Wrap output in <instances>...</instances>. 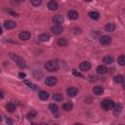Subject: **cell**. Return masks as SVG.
Instances as JSON below:
<instances>
[{
  "mask_svg": "<svg viewBox=\"0 0 125 125\" xmlns=\"http://www.w3.org/2000/svg\"><path fill=\"white\" fill-rule=\"evenodd\" d=\"M36 115H37V111H36V110H34V109H31V110L27 113V115H26V116H27V118H28V119H30V118L35 117Z\"/></svg>",
  "mask_w": 125,
  "mask_h": 125,
  "instance_id": "obj_29",
  "label": "cell"
},
{
  "mask_svg": "<svg viewBox=\"0 0 125 125\" xmlns=\"http://www.w3.org/2000/svg\"><path fill=\"white\" fill-rule=\"evenodd\" d=\"M16 25H17V23L13 21H4V27L6 29H12V28L16 27Z\"/></svg>",
  "mask_w": 125,
  "mask_h": 125,
  "instance_id": "obj_10",
  "label": "cell"
},
{
  "mask_svg": "<svg viewBox=\"0 0 125 125\" xmlns=\"http://www.w3.org/2000/svg\"><path fill=\"white\" fill-rule=\"evenodd\" d=\"M38 39L39 41H42V42H47L49 39H50V35L48 33H42L38 36Z\"/></svg>",
  "mask_w": 125,
  "mask_h": 125,
  "instance_id": "obj_16",
  "label": "cell"
},
{
  "mask_svg": "<svg viewBox=\"0 0 125 125\" xmlns=\"http://www.w3.org/2000/svg\"><path fill=\"white\" fill-rule=\"evenodd\" d=\"M112 108H113V114L116 116V115H118V114L121 112V110H122V105H121L120 104H114Z\"/></svg>",
  "mask_w": 125,
  "mask_h": 125,
  "instance_id": "obj_14",
  "label": "cell"
},
{
  "mask_svg": "<svg viewBox=\"0 0 125 125\" xmlns=\"http://www.w3.org/2000/svg\"><path fill=\"white\" fill-rule=\"evenodd\" d=\"M1 119H2V116H1V115H0V121H1Z\"/></svg>",
  "mask_w": 125,
  "mask_h": 125,
  "instance_id": "obj_40",
  "label": "cell"
},
{
  "mask_svg": "<svg viewBox=\"0 0 125 125\" xmlns=\"http://www.w3.org/2000/svg\"><path fill=\"white\" fill-rule=\"evenodd\" d=\"M53 99H54L55 101H57V102H61V101H62L63 97H62V94H60V93H57V94H54V96H53Z\"/></svg>",
  "mask_w": 125,
  "mask_h": 125,
  "instance_id": "obj_27",
  "label": "cell"
},
{
  "mask_svg": "<svg viewBox=\"0 0 125 125\" xmlns=\"http://www.w3.org/2000/svg\"><path fill=\"white\" fill-rule=\"evenodd\" d=\"M89 17L92 19V20H94V21H97V20H99L100 19V14L98 13V12H90L89 13Z\"/></svg>",
  "mask_w": 125,
  "mask_h": 125,
  "instance_id": "obj_21",
  "label": "cell"
},
{
  "mask_svg": "<svg viewBox=\"0 0 125 125\" xmlns=\"http://www.w3.org/2000/svg\"><path fill=\"white\" fill-rule=\"evenodd\" d=\"M38 97H39V99H41V100H47L48 98H49V93L48 92H46V91H40L39 93H38Z\"/></svg>",
  "mask_w": 125,
  "mask_h": 125,
  "instance_id": "obj_18",
  "label": "cell"
},
{
  "mask_svg": "<svg viewBox=\"0 0 125 125\" xmlns=\"http://www.w3.org/2000/svg\"><path fill=\"white\" fill-rule=\"evenodd\" d=\"M89 80H90L91 82H95V81H97V76L90 75V76H89Z\"/></svg>",
  "mask_w": 125,
  "mask_h": 125,
  "instance_id": "obj_33",
  "label": "cell"
},
{
  "mask_svg": "<svg viewBox=\"0 0 125 125\" xmlns=\"http://www.w3.org/2000/svg\"><path fill=\"white\" fill-rule=\"evenodd\" d=\"M6 122H7V123H10V124H12V123H13V122H12V120H10V119H7V120H6Z\"/></svg>",
  "mask_w": 125,
  "mask_h": 125,
  "instance_id": "obj_36",
  "label": "cell"
},
{
  "mask_svg": "<svg viewBox=\"0 0 125 125\" xmlns=\"http://www.w3.org/2000/svg\"><path fill=\"white\" fill-rule=\"evenodd\" d=\"M51 31L55 34V35H59V34H61L62 31H63V28L60 25V24H56V25H54V26H52V28H51Z\"/></svg>",
  "mask_w": 125,
  "mask_h": 125,
  "instance_id": "obj_5",
  "label": "cell"
},
{
  "mask_svg": "<svg viewBox=\"0 0 125 125\" xmlns=\"http://www.w3.org/2000/svg\"><path fill=\"white\" fill-rule=\"evenodd\" d=\"M84 1H86V2H90V1H92V0H84Z\"/></svg>",
  "mask_w": 125,
  "mask_h": 125,
  "instance_id": "obj_39",
  "label": "cell"
},
{
  "mask_svg": "<svg viewBox=\"0 0 125 125\" xmlns=\"http://www.w3.org/2000/svg\"><path fill=\"white\" fill-rule=\"evenodd\" d=\"M6 108H7V110H8L9 112H14L15 109H16V105H15L13 103H8V104H6Z\"/></svg>",
  "mask_w": 125,
  "mask_h": 125,
  "instance_id": "obj_23",
  "label": "cell"
},
{
  "mask_svg": "<svg viewBox=\"0 0 125 125\" xmlns=\"http://www.w3.org/2000/svg\"><path fill=\"white\" fill-rule=\"evenodd\" d=\"M66 93L69 97H75L78 94V89L75 87H69V88H67Z\"/></svg>",
  "mask_w": 125,
  "mask_h": 125,
  "instance_id": "obj_7",
  "label": "cell"
},
{
  "mask_svg": "<svg viewBox=\"0 0 125 125\" xmlns=\"http://www.w3.org/2000/svg\"><path fill=\"white\" fill-rule=\"evenodd\" d=\"M57 82H58V79L54 76H49L45 79V84L48 86H54L55 84H57Z\"/></svg>",
  "mask_w": 125,
  "mask_h": 125,
  "instance_id": "obj_4",
  "label": "cell"
},
{
  "mask_svg": "<svg viewBox=\"0 0 125 125\" xmlns=\"http://www.w3.org/2000/svg\"><path fill=\"white\" fill-rule=\"evenodd\" d=\"M73 107V104L71 103H64L62 104V109H64L65 111H70Z\"/></svg>",
  "mask_w": 125,
  "mask_h": 125,
  "instance_id": "obj_22",
  "label": "cell"
},
{
  "mask_svg": "<svg viewBox=\"0 0 125 125\" xmlns=\"http://www.w3.org/2000/svg\"><path fill=\"white\" fill-rule=\"evenodd\" d=\"M93 92H94L95 95H97V96H101V95L104 93V88H103V87H100V86H96V87H94Z\"/></svg>",
  "mask_w": 125,
  "mask_h": 125,
  "instance_id": "obj_17",
  "label": "cell"
},
{
  "mask_svg": "<svg viewBox=\"0 0 125 125\" xmlns=\"http://www.w3.org/2000/svg\"><path fill=\"white\" fill-rule=\"evenodd\" d=\"M10 58H11L13 61H15V62H17V64H18L19 67H21V68H25V67H26V63H25L24 60H23L22 58L19 57L18 55L10 54Z\"/></svg>",
  "mask_w": 125,
  "mask_h": 125,
  "instance_id": "obj_1",
  "label": "cell"
},
{
  "mask_svg": "<svg viewBox=\"0 0 125 125\" xmlns=\"http://www.w3.org/2000/svg\"><path fill=\"white\" fill-rule=\"evenodd\" d=\"M52 21H53V22H54V23H56V24H61V23H62V22H63L64 19H63V17H62V16H61V15H57V16L53 17Z\"/></svg>",
  "mask_w": 125,
  "mask_h": 125,
  "instance_id": "obj_9",
  "label": "cell"
},
{
  "mask_svg": "<svg viewBox=\"0 0 125 125\" xmlns=\"http://www.w3.org/2000/svg\"><path fill=\"white\" fill-rule=\"evenodd\" d=\"M30 36H31V34H30V32L29 31H21L20 34H19V37H20V39L21 40H28L29 38H30Z\"/></svg>",
  "mask_w": 125,
  "mask_h": 125,
  "instance_id": "obj_8",
  "label": "cell"
},
{
  "mask_svg": "<svg viewBox=\"0 0 125 125\" xmlns=\"http://www.w3.org/2000/svg\"><path fill=\"white\" fill-rule=\"evenodd\" d=\"M45 68L49 71H57L59 69V64L54 61H49L44 64Z\"/></svg>",
  "mask_w": 125,
  "mask_h": 125,
  "instance_id": "obj_2",
  "label": "cell"
},
{
  "mask_svg": "<svg viewBox=\"0 0 125 125\" xmlns=\"http://www.w3.org/2000/svg\"><path fill=\"white\" fill-rule=\"evenodd\" d=\"M113 80H114L115 83H123L124 77H123V75H116V76L113 78Z\"/></svg>",
  "mask_w": 125,
  "mask_h": 125,
  "instance_id": "obj_26",
  "label": "cell"
},
{
  "mask_svg": "<svg viewBox=\"0 0 125 125\" xmlns=\"http://www.w3.org/2000/svg\"><path fill=\"white\" fill-rule=\"evenodd\" d=\"M79 67H80V69L83 70V71H88V70L91 68V64H90L89 62H82L80 63Z\"/></svg>",
  "mask_w": 125,
  "mask_h": 125,
  "instance_id": "obj_12",
  "label": "cell"
},
{
  "mask_svg": "<svg viewBox=\"0 0 125 125\" xmlns=\"http://www.w3.org/2000/svg\"><path fill=\"white\" fill-rule=\"evenodd\" d=\"M0 71H1V70H0Z\"/></svg>",
  "mask_w": 125,
  "mask_h": 125,
  "instance_id": "obj_41",
  "label": "cell"
},
{
  "mask_svg": "<svg viewBox=\"0 0 125 125\" xmlns=\"http://www.w3.org/2000/svg\"><path fill=\"white\" fill-rule=\"evenodd\" d=\"M24 83H25V84H27L29 88H31V89H36V85H34L33 83H30V82H29V81H27V80H25V81H24Z\"/></svg>",
  "mask_w": 125,
  "mask_h": 125,
  "instance_id": "obj_32",
  "label": "cell"
},
{
  "mask_svg": "<svg viewBox=\"0 0 125 125\" xmlns=\"http://www.w3.org/2000/svg\"><path fill=\"white\" fill-rule=\"evenodd\" d=\"M111 42V38L109 36H106V35H103L101 38H100V43L103 44V45H107Z\"/></svg>",
  "mask_w": 125,
  "mask_h": 125,
  "instance_id": "obj_11",
  "label": "cell"
},
{
  "mask_svg": "<svg viewBox=\"0 0 125 125\" xmlns=\"http://www.w3.org/2000/svg\"><path fill=\"white\" fill-rule=\"evenodd\" d=\"M113 105H114V103H113L112 100H104V101H103L102 104H101L102 108L104 109L105 111H107V110H109V109H112Z\"/></svg>",
  "mask_w": 125,
  "mask_h": 125,
  "instance_id": "obj_3",
  "label": "cell"
},
{
  "mask_svg": "<svg viewBox=\"0 0 125 125\" xmlns=\"http://www.w3.org/2000/svg\"><path fill=\"white\" fill-rule=\"evenodd\" d=\"M48 8L51 11H56V10L59 9V3L57 1H55V0H51L48 3Z\"/></svg>",
  "mask_w": 125,
  "mask_h": 125,
  "instance_id": "obj_6",
  "label": "cell"
},
{
  "mask_svg": "<svg viewBox=\"0 0 125 125\" xmlns=\"http://www.w3.org/2000/svg\"><path fill=\"white\" fill-rule=\"evenodd\" d=\"M104 29H105V31H107V32H112V31H114V29H115V24H114V23H107V24L104 26Z\"/></svg>",
  "mask_w": 125,
  "mask_h": 125,
  "instance_id": "obj_19",
  "label": "cell"
},
{
  "mask_svg": "<svg viewBox=\"0 0 125 125\" xmlns=\"http://www.w3.org/2000/svg\"><path fill=\"white\" fill-rule=\"evenodd\" d=\"M42 3V0H31V4L34 6V7H38L40 6Z\"/></svg>",
  "mask_w": 125,
  "mask_h": 125,
  "instance_id": "obj_30",
  "label": "cell"
},
{
  "mask_svg": "<svg viewBox=\"0 0 125 125\" xmlns=\"http://www.w3.org/2000/svg\"><path fill=\"white\" fill-rule=\"evenodd\" d=\"M81 28H78V27H73L72 28V32L74 33V34H80L81 33Z\"/></svg>",
  "mask_w": 125,
  "mask_h": 125,
  "instance_id": "obj_31",
  "label": "cell"
},
{
  "mask_svg": "<svg viewBox=\"0 0 125 125\" xmlns=\"http://www.w3.org/2000/svg\"><path fill=\"white\" fill-rule=\"evenodd\" d=\"M103 62L105 63V64H110L113 62V57L112 56H105L104 59H103Z\"/></svg>",
  "mask_w": 125,
  "mask_h": 125,
  "instance_id": "obj_20",
  "label": "cell"
},
{
  "mask_svg": "<svg viewBox=\"0 0 125 125\" xmlns=\"http://www.w3.org/2000/svg\"><path fill=\"white\" fill-rule=\"evenodd\" d=\"M107 67L105 66V65H99L98 67H97V72L99 73V74H105L106 72H107Z\"/></svg>",
  "mask_w": 125,
  "mask_h": 125,
  "instance_id": "obj_15",
  "label": "cell"
},
{
  "mask_svg": "<svg viewBox=\"0 0 125 125\" xmlns=\"http://www.w3.org/2000/svg\"><path fill=\"white\" fill-rule=\"evenodd\" d=\"M19 76H20V78H22V79H23V78H25L26 75H25V73H23V72H20V73H19Z\"/></svg>",
  "mask_w": 125,
  "mask_h": 125,
  "instance_id": "obj_35",
  "label": "cell"
},
{
  "mask_svg": "<svg viewBox=\"0 0 125 125\" xmlns=\"http://www.w3.org/2000/svg\"><path fill=\"white\" fill-rule=\"evenodd\" d=\"M78 13L76 12V11H74V10H70V11H68V13H67V17L70 19V20H76V19H78Z\"/></svg>",
  "mask_w": 125,
  "mask_h": 125,
  "instance_id": "obj_13",
  "label": "cell"
},
{
  "mask_svg": "<svg viewBox=\"0 0 125 125\" xmlns=\"http://www.w3.org/2000/svg\"><path fill=\"white\" fill-rule=\"evenodd\" d=\"M72 72H73V74H74V75H76V76H79V77H83V75H82L81 73L77 72V71H76V69H73V70H72Z\"/></svg>",
  "mask_w": 125,
  "mask_h": 125,
  "instance_id": "obj_34",
  "label": "cell"
},
{
  "mask_svg": "<svg viewBox=\"0 0 125 125\" xmlns=\"http://www.w3.org/2000/svg\"><path fill=\"white\" fill-rule=\"evenodd\" d=\"M2 33V28H1V26H0V34Z\"/></svg>",
  "mask_w": 125,
  "mask_h": 125,
  "instance_id": "obj_38",
  "label": "cell"
},
{
  "mask_svg": "<svg viewBox=\"0 0 125 125\" xmlns=\"http://www.w3.org/2000/svg\"><path fill=\"white\" fill-rule=\"evenodd\" d=\"M49 109L51 110V112L57 113L58 110H59V106L57 104H49Z\"/></svg>",
  "mask_w": 125,
  "mask_h": 125,
  "instance_id": "obj_24",
  "label": "cell"
},
{
  "mask_svg": "<svg viewBox=\"0 0 125 125\" xmlns=\"http://www.w3.org/2000/svg\"><path fill=\"white\" fill-rule=\"evenodd\" d=\"M3 96H4V95H3L2 91H0V99H2V98H3Z\"/></svg>",
  "mask_w": 125,
  "mask_h": 125,
  "instance_id": "obj_37",
  "label": "cell"
},
{
  "mask_svg": "<svg viewBox=\"0 0 125 125\" xmlns=\"http://www.w3.org/2000/svg\"><path fill=\"white\" fill-rule=\"evenodd\" d=\"M57 44H58L59 46H61V47H64V46L67 45V41H66L64 38H60V39H58Z\"/></svg>",
  "mask_w": 125,
  "mask_h": 125,
  "instance_id": "obj_25",
  "label": "cell"
},
{
  "mask_svg": "<svg viewBox=\"0 0 125 125\" xmlns=\"http://www.w3.org/2000/svg\"><path fill=\"white\" fill-rule=\"evenodd\" d=\"M117 62L120 65H125V56H123V55L119 56L117 58Z\"/></svg>",
  "mask_w": 125,
  "mask_h": 125,
  "instance_id": "obj_28",
  "label": "cell"
}]
</instances>
